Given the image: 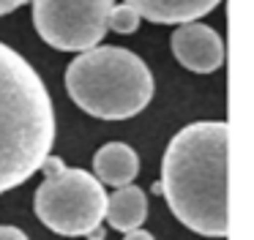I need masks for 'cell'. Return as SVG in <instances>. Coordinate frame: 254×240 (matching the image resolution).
<instances>
[{"mask_svg": "<svg viewBox=\"0 0 254 240\" xmlns=\"http://www.w3.org/2000/svg\"><path fill=\"white\" fill-rule=\"evenodd\" d=\"M55 142V112L36 68L0 41V194L41 169Z\"/></svg>", "mask_w": 254, "mask_h": 240, "instance_id": "obj_2", "label": "cell"}, {"mask_svg": "<svg viewBox=\"0 0 254 240\" xmlns=\"http://www.w3.org/2000/svg\"><path fill=\"white\" fill-rule=\"evenodd\" d=\"M93 175L104 185L121 188L139 175V156L126 142H107L93 156Z\"/></svg>", "mask_w": 254, "mask_h": 240, "instance_id": "obj_8", "label": "cell"}, {"mask_svg": "<svg viewBox=\"0 0 254 240\" xmlns=\"http://www.w3.org/2000/svg\"><path fill=\"white\" fill-rule=\"evenodd\" d=\"M153 74L123 47H90L66 68V90L82 112L101 120H128L153 98Z\"/></svg>", "mask_w": 254, "mask_h": 240, "instance_id": "obj_3", "label": "cell"}, {"mask_svg": "<svg viewBox=\"0 0 254 240\" xmlns=\"http://www.w3.org/2000/svg\"><path fill=\"white\" fill-rule=\"evenodd\" d=\"M22 3H28V0H0V16L11 14V11H17Z\"/></svg>", "mask_w": 254, "mask_h": 240, "instance_id": "obj_12", "label": "cell"}, {"mask_svg": "<svg viewBox=\"0 0 254 240\" xmlns=\"http://www.w3.org/2000/svg\"><path fill=\"white\" fill-rule=\"evenodd\" d=\"M88 240H104V229H101V227H99V229H93V232L88 235Z\"/></svg>", "mask_w": 254, "mask_h": 240, "instance_id": "obj_14", "label": "cell"}, {"mask_svg": "<svg viewBox=\"0 0 254 240\" xmlns=\"http://www.w3.org/2000/svg\"><path fill=\"white\" fill-rule=\"evenodd\" d=\"M227 153L230 125L224 120H199L181 128L161 158V183L175 218L205 238H227Z\"/></svg>", "mask_w": 254, "mask_h": 240, "instance_id": "obj_1", "label": "cell"}, {"mask_svg": "<svg viewBox=\"0 0 254 240\" xmlns=\"http://www.w3.org/2000/svg\"><path fill=\"white\" fill-rule=\"evenodd\" d=\"M148 216V196L142 188L126 183L115 191L112 196H107V210L104 218L110 221L112 229L118 232H128V229H137L139 224Z\"/></svg>", "mask_w": 254, "mask_h": 240, "instance_id": "obj_9", "label": "cell"}, {"mask_svg": "<svg viewBox=\"0 0 254 240\" xmlns=\"http://www.w3.org/2000/svg\"><path fill=\"white\" fill-rule=\"evenodd\" d=\"M112 5V0H33V25L58 52H85L104 41Z\"/></svg>", "mask_w": 254, "mask_h": 240, "instance_id": "obj_5", "label": "cell"}, {"mask_svg": "<svg viewBox=\"0 0 254 240\" xmlns=\"http://www.w3.org/2000/svg\"><path fill=\"white\" fill-rule=\"evenodd\" d=\"M123 240H156V238H153L150 232H145V229H139V227H137V229H128Z\"/></svg>", "mask_w": 254, "mask_h": 240, "instance_id": "obj_13", "label": "cell"}, {"mask_svg": "<svg viewBox=\"0 0 254 240\" xmlns=\"http://www.w3.org/2000/svg\"><path fill=\"white\" fill-rule=\"evenodd\" d=\"M0 240H30L28 235L19 227H8V224H0Z\"/></svg>", "mask_w": 254, "mask_h": 240, "instance_id": "obj_11", "label": "cell"}, {"mask_svg": "<svg viewBox=\"0 0 254 240\" xmlns=\"http://www.w3.org/2000/svg\"><path fill=\"white\" fill-rule=\"evenodd\" d=\"M139 19H142V16H139L128 3L112 5L110 16H107V30H115V33H121V36H128V33H134L139 27Z\"/></svg>", "mask_w": 254, "mask_h": 240, "instance_id": "obj_10", "label": "cell"}, {"mask_svg": "<svg viewBox=\"0 0 254 240\" xmlns=\"http://www.w3.org/2000/svg\"><path fill=\"white\" fill-rule=\"evenodd\" d=\"M47 175L36 188L33 207L47 229L63 238H88L101 227L107 210V191L96 175L85 169H68L58 156H47L41 164Z\"/></svg>", "mask_w": 254, "mask_h": 240, "instance_id": "obj_4", "label": "cell"}, {"mask_svg": "<svg viewBox=\"0 0 254 240\" xmlns=\"http://www.w3.org/2000/svg\"><path fill=\"white\" fill-rule=\"evenodd\" d=\"M153 25H183L210 14L221 0H123Z\"/></svg>", "mask_w": 254, "mask_h": 240, "instance_id": "obj_7", "label": "cell"}, {"mask_svg": "<svg viewBox=\"0 0 254 240\" xmlns=\"http://www.w3.org/2000/svg\"><path fill=\"white\" fill-rule=\"evenodd\" d=\"M172 55L183 68L194 74H210L224 63V41L202 22H183L172 33Z\"/></svg>", "mask_w": 254, "mask_h": 240, "instance_id": "obj_6", "label": "cell"}]
</instances>
